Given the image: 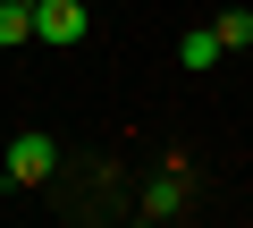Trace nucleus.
Returning a JSON list of instances; mask_svg holds the SVG:
<instances>
[{
    "label": "nucleus",
    "mask_w": 253,
    "mask_h": 228,
    "mask_svg": "<svg viewBox=\"0 0 253 228\" xmlns=\"http://www.w3.org/2000/svg\"><path fill=\"white\" fill-rule=\"evenodd\" d=\"M177 211H186V178H161L144 194V220H177Z\"/></svg>",
    "instance_id": "4"
},
{
    "label": "nucleus",
    "mask_w": 253,
    "mask_h": 228,
    "mask_svg": "<svg viewBox=\"0 0 253 228\" xmlns=\"http://www.w3.org/2000/svg\"><path fill=\"white\" fill-rule=\"evenodd\" d=\"M34 34L42 43H84V0H34Z\"/></svg>",
    "instance_id": "2"
},
{
    "label": "nucleus",
    "mask_w": 253,
    "mask_h": 228,
    "mask_svg": "<svg viewBox=\"0 0 253 228\" xmlns=\"http://www.w3.org/2000/svg\"><path fill=\"white\" fill-rule=\"evenodd\" d=\"M211 34H219V51H245V43H253V9H228Z\"/></svg>",
    "instance_id": "6"
},
{
    "label": "nucleus",
    "mask_w": 253,
    "mask_h": 228,
    "mask_svg": "<svg viewBox=\"0 0 253 228\" xmlns=\"http://www.w3.org/2000/svg\"><path fill=\"white\" fill-rule=\"evenodd\" d=\"M17 43H34V9L26 0H0V51H17Z\"/></svg>",
    "instance_id": "3"
},
{
    "label": "nucleus",
    "mask_w": 253,
    "mask_h": 228,
    "mask_svg": "<svg viewBox=\"0 0 253 228\" xmlns=\"http://www.w3.org/2000/svg\"><path fill=\"white\" fill-rule=\"evenodd\" d=\"M26 9H34V0H26Z\"/></svg>",
    "instance_id": "7"
},
{
    "label": "nucleus",
    "mask_w": 253,
    "mask_h": 228,
    "mask_svg": "<svg viewBox=\"0 0 253 228\" xmlns=\"http://www.w3.org/2000/svg\"><path fill=\"white\" fill-rule=\"evenodd\" d=\"M177 59H186V68H219V34H211V26H194V34L177 43Z\"/></svg>",
    "instance_id": "5"
},
{
    "label": "nucleus",
    "mask_w": 253,
    "mask_h": 228,
    "mask_svg": "<svg viewBox=\"0 0 253 228\" xmlns=\"http://www.w3.org/2000/svg\"><path fill=\"white\" fill-rule=\"evenodd\" d=\"M0 169H9V186H42V178L59 169V136H17Z\"/></svg>",
    "instance_id": "1"
}]
</instances>
